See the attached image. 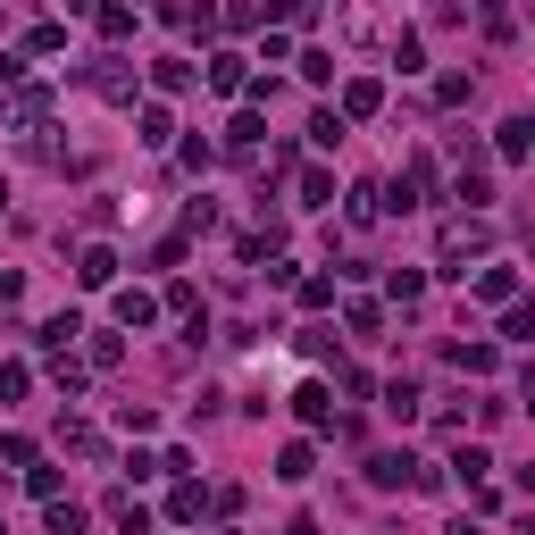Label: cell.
<instances>
[{
	"mask_svg": "<svg viewBox=\"0 0 535 535\" xmlns=\"http://www.w3.org/2000/svg\"><path fill=\"white\" fill-rule=\"evenodd\" d=\"M502 159H535V109H519V118L502 126V143H494Z\"/></svg>",
	"mask_w": 535,
	"mask_h": 535,
	"instance_id": "obj_6",
	"label": "cell"
},
{
	"mask_svg": "<svg viewBox=\"0 0 535 535\" xmlns=\"http://www.w3.org/2000/svg\"><path fill=\"white\" fill-rule=\"evenodd\" d=\"M477 301H494V310H510V301H519V276H510V268H485V276H477Z\"/></svg>",
	"mask_w": 535,
	"mask_h": 535,
	"instance_id": "obj_11",
	"label": "cell"
},
{
	"mask_svg": "<svg viewBox=\"0 0 535 535\" xmlns=\"http://www.w3.org/2000/svg\"><path fill=\"white\" fill-rule=\"evenodd\" d=\"M343 134H352V118H343V109H318V118H310V143H318V151H335Z\"/></svg>",
	"mask_w": 535,
	"mask_h": 535,
	"instance_id": "obj_12",
	"label": "cell"
},
{
	"mask_svg": "<svg viewBox=\"0 0 535 535\" xmlns=\"http://www.w3.org/2000/svg\"><path fill=\"white\" fill-rule=\"evenodd\" d=\"M151 84L159 92H184V84H193V67H184V59H151Z\"/></svg>",
	"mask_w": 535,
	"mask_h": 535,
	"instance_id": "obj_20",
	"label": "cell"
},
{
	"mask_svg": "<svg viewBox=\"0 0 535 535\" xmlns=\"http://www.w3.org/2000/svg\"><path fill=\"white\" fill-rule=\"evenodd\" d=\"M92 92H101V101H134V76H126V59H101V67H92Z\"/></svg>",
	"mask_w": 535,
	"mask_h": 535,
	"instance_id": "obj_7",
	"label": "cell"
},
{
	"mask_svg": "<svg viewBox=\"0 0 535 535\" xmlns=\"http://www.w3.org/2000/svg\"><path fill=\"white\" fill-rule=\"evenodd\" d=\"M101 34H109V42L134 34V9H126V0H101Z\"/></svg>",
	"mask_w": 535,
	"mask_h": 535,
	"instance_id": "obj_18",
	"label": "cell"
},
{
	"mask_svg": "<svg viewBox=\"0 0 535 535\" xmlns=\"http://www.w3.org/2000/svg\"><path fill=\"white\" fill-rule=\"evenodd\" d=\"M42 118H51V84H17L9 92V126L26 134V143H42Z\"/></svg>",
	"mask_w": 535,
	"mask_h": 535,
	"instance_id": "obj_2",
	"label": "cell"
},
{
	"mask_svg": "<svg viewBox=\"0 0 535 535\" xmlns=\"http://www.w3.org/2000/svg\"><path fill=\"white\" fill-rule=\"evenodd\" d=\"M385 293H393V301H418V293H427V276H418V268H393Z\"/></svg>",
	"mask_w": 535,
	"mask_h": 535,
	"instance_id": "obj_24",
	"label": "cell"
},
{
	"mask_svg": "<svg viewBox=\"0 0 535 535\" xmlns=\"http://www.w3.org/2000/svg\"><path fill=\"white\" fill-rule=\"evenodd\" d=\"M377 318H385L377 301H352V310H343V327H352V335H377Z\"/></svg>",
	"mask_w": 535,
	"mask_h": 535,
	"instance_id": "obj_28",
	"label": "cell"
},
{
	"mask_svg": "<svg viewBox=\"0 0 535 535\" xmlns=\"http://www.w3.org/2000/svg\"><path fill=\"white\" fill-rule=\"evenodd\" d=\"M310 469H318V452H310V444H285V452H276V477H285V485H301Z\"/></svg>",
	"mask_w": 535,
	"mask_h": 535,
	"instance_id": "obj_15",
	"label": "cell"
},
{
	"mask_svg": "<svg viewBox=\"0 0 535 535\" xmlns=\"http://www.w3.org/2000/svg\"><path fill=\"white\" fill-rule=\"evenodd\" d=\"M519 402H527V410H535V377H527V393H519Z\"/></svg>",
	"mask_w": 535,
	"mask_h": 535,
	"instance_id": "obj_33",
	"label": "cell"
},
{
	"mask_svg": "<svg viewBox=\"0 0 535 535\" xmlns=\"http://www.w3.org/2000/svg\"><path fill=\"white\" fill-rule=\"evenodd\" d=\"M343 209H352V226H377L385 201H377V184H352V201H343Z\"/></svg>",
	"mask_w": 535,
	"mask_h": 535,
	"instance_id": "obj_19",
	"label": "cell"
},
{
	"mask_svg": "<svg viewBox=\"0 0 535 535\" xmlns=\"http://www.w3.org/2000/svg\"><path fill=\"white\" fill-rule=\"evenodd\" d=\"M0 535H9V527H0Z\"/></svg>",
	"mask_w": 535,
	"mask_h": 535,
	"instance_id": "obj_34",
	"label": "cell"
},
{
	"mask_svg": "<svg viewBox=\"0 0 535 535\" xmlns=\"http://www.w3.org/2000/svg\"><path fill=\"white\" fill-rule=\"evenodd\" d=\"M118 535H151V510L126 502V494H118Z\"/></svg>",
	"mask_w": 535,
	"mask_h": 535,
	"instance_id": "obj_27",
	"label": "cell"
},
{
	"mask_svg": "<svg viewBox=\"0 0 535 535\" xmlns=\"http://www.w3.org/2000/svg\"><path fill=\"white\" fill-rule=\"evenodd\" d=\"M201 510H218V494H201V485H176V494H168V519L176 527H193Z\"/></svg>",
	"mask_w": 535,
	"mask_h": 535,
	"instance_id": "obj_8",
	"label": "cell"
},
{
	"mask_svg": "<svg viewBox=\"0 0 535 535\" xmlns=\"http://www.w3.org/2000/svg\"><path fill=\"white\" fill-rule=\"evenodd\" d=\"M477 251H494V226H485V218H444V235H435V260H444L452 276H469L460 260H477Z\"/></svg>",
	"mask_w": 535,
	"mask_h": 535,
	"instance_id": "obj_1",
	"label": "cell"
},
{
	"mask_svg": "<svg viewBox=\"0 0 535 535\" xmlns=\"http://www.w3.org/2000/svg\"><path fill=\"white\" fill-rule=\"evenodd\" d=\"M209 84H218V92H251V76H243V59H235V51L209 59Z\"/></svg>",
	"mask_w": 535,
	"mask_h": 535,
	"instance_id": "obj_13",
	"label": "cell"
},
{
	"mask_svg": "<svg viewBox=\"0 0 535 535\" xmlns=\"http://www.w3.org/2000/svg\"><path fill=\"white\" fill-rule=\"evenodd\" d=\"M268 17H285V26H301V17H310V0H268Z\"/></svg>",
	"mask_w": 535,
	"mask_h": 535,
	"instance_id": "obj_30",
	"label": "cell"
},
{
	"mask_svg": "<svg viewBox=\"0 0 535 535\" xmlns=\"http://www.w3.org/2000/svg\"><path fill=\"white\" fill-rule=\"evenodd\" d=\"M377 109H385V84H377V76H352V84H343V118H377Z\"/></svg>",
	"mask_w": 535,
	"mask_h": 535,
	"instance_id": "obj_4",
	"label": "cell"
},
{
	"mask_svg": "<svg viewBox=\"0 0 535 535\" xmlns=\"http://www.w3.org/2000/svg\"><path fill=\"white\" fill-rule=\"evenodd\" d=\"M502 335H510V343H535V301H510V310H502Z\"/></svg>",
	"mask_w": 535,
	"mask_h": 535,
	"instance_id": "obj_17",
	"label": "cell"
},
{
	"mask_svg": "<svg viewBox=\"0 0 535 535\" xmlns=\"http://www.w3.org/2000/svg\"><path fill=\"white\" fill-rule=\"evenodd\" d=\"M67 452H84V460H101L109 444H101V427H84V418H76V427H67Z\"/></svg>",
	"mask_w": 535,
	"mask_h": 535,
	"instance_id": "obj_23",
	"label": "cell"
},
{
	"mask_svg": "<svg viewBox=\"0 0 535 535\" xmlns=\"http://www.w3.org/2000/svg\"><path fill=\"white\" fill-rule=\"evenodd\" d=\"M444 535H485V527H477V519H452V527H444Z\"/></svg>",
	"mask_w": 535,
	"mask_h": 535,
	"instance_id": "obj_32",
	"label": "cell"
},
{
	"mask_svg": "<svg viewBox=\"0 0 535 535\" xmlns=\"http://www.w3.org/2000/svg\"><path fill=\"white\" fill-rule=\"evenodd\" d=\"M260 134H268V126H260V118H251V109H243V118L226 126V151H235V159H251V151H260Z\"/></svg>",
	"mask_w": 535,
	"mask_h": 535,
	"instance_id": "obj_14",
	"label": "cell"
},
{
	"mask_svg": "<svg viewBox=\"0 0 535 535\" xmlns=\"http://www.w3.org/2000/svg\"><path fill=\"white\" fill-rule=\"evenodd\" d=\"M452 477H460V485H494V460H485V444H460V452H452Z\"/></svg>",
	"mask_w": 535,
	"mask_h": 535,
	"instance_id": "obj_9",
	"label": "cell"
},
{
	"mask_svg": "<svg viewBox=\"0 0 535 535\" xmlns=\"http://www.w3.org/2000/svg\"><path fill=\"white\" fill-rule=\"evenodd\" d=\"M51 535H84V510L76 502H51Z\"/></svg>",
	"mask_w": 535,
	"mask_h": 535,
	"instance_id": "obj_29",
	"label": "cell"
},
{
	"mask_svg": "<svg viewBox=\"0 0 535 535\" xmlns=\"http://www.w3.org/2000/svg\"><path fill=\"white\" fill-rule=\"evenodd\" d=\"M293 410L310 418V427H335V393H327V385H301V393H293Z\"/></svg>",
	"mask_w": 535,
	"mask_h": 535,
	"instance_id": "obj_10",
	"label": "cell"
},
{
	"mask_svg": "<svg viewBox=\"0 0 535 535\" xmlns=\"http://www.w3.org/2000/svg\"><path fill=\"white\" fill-rule=\"evenodd\" d=\"M519 494H527V502H535V460H527V469H519Z\"/></svg>",
	"mask_w": 535,
	"mask_h": 535,
	"instance_id": "obj_31",
	"label": "cell"
},
{
	"mask_svg": "<svg viewBox=\"0 0 535 535\" xmlns=\"http://www.w3.org/2000/svg\"><path fill=\"white\" fill-rule=\"evenodd\" d=\"M109 310H118V327H151V318H159V293H143V285H126L118 301H109Z\"/></svg>",
	"mask_w": 535,
	"mask_h": 535,
	"instance_id": "obj_5",
	"label": "cell"
},
{
	"mask_svg": "<svg viewBox=\"0 0 535 535\" xmlns=\"http://www.w3.org/2000/svg\"><path fill=\"white\" fill-rule=\"evenodd\" d=\"M76 276H84L92 293H101V285H118V251H109V243H84V251H76Z\"/></svg>",
	"mask_w": 535,
	"mask_h": 535,
	"instance_id": "obj_3",
	"label": "cell"
},
{
	"mask_svg": "<svg viewBox=\"0 0 535 535\" xmlns=\"http://www.w3.org/2000/svg\"><path fill=\"white\" fill-rule=\"evenodd\" d=\"M385 410H393V418H418V385L393 377V385H385Z\"/></svg>",
	"mask_w": 535,
	"mask_h": 535,
	"instance_id": "obj_21",
	"label": "cell"
},
{
	"mask_svg": "<svg viewBox=\"0 0 535 535\" xmlns=\"http://www.w3.org/2000/svg\"><path fill=\"white\" fill-rule=\"evenodd\" d=\"M51 377H59V393H84V360H67V352H51Z\"/></svg>",
	"mask_w": 535,
	"mask_h": 535,
	"instance_id": "obj_26",
	"label": "cell"
},
{
	"mask_svg": "<svg viewBox=\"0 0 535 535\" xmlns=\"http://www.w3.org/2000/svg\"><path fill=\"white\" fill-rule=\"evenodd\" d=\"M168 134H176V118H168V109H159V101H151V109H143V143L159 151V143H168Z\"/></svg>",
	"mask_w": 535,
	"mask_h": 535,
	"instance_id": "obj_25",
	"label": "cell"
},
{
	"mask_svg": "<svg viewBox=\"0 0 535 535\" xmlns=\"http://www.w3.org/2000/svg\"><path fill=\"white\" fill-rule=\"evenodd\" d=\"M301 201H310V209L335 201V176H327V168H301Z\"/></svg>",
	"mask_w": 535,
	"mask_h": 535,
	"instance_id": "obj_22",
	"label": "cell"
},
{
	"mask_svg": "<svg viewBox=\"0 0 535 535\" xmlns=\"http://www.w3.org/2000/svg\"><path fill=\"white\" fill-rule=\"evenodd\" d=\"M452 360L469 368V377H494V360H502V352H494V343H452Z\"/></svg>",
	"mask_w": 535,
	"mask_h": 535,
	"instance_id": "obj_16",
	"label": "cell"
}]
</instances>
